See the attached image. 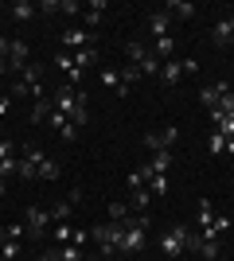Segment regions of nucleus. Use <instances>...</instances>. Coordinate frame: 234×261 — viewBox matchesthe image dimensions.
I'll list each match as a JSON object with an SVG mask.
<instances>
[{"instance_id":"nucleus-10","label":"nucleus","mask_w":234,"mask_h":261,"mask_svg":"<svg viewBox=\"0 0 234 261\" xmlns=\"http://www.w3.org/2000/svg\"><path fill=\"white\" fill-rule=\"evenodd\" d=\"M226 94H230L226 82H215V86H203L199 90V98H203V106H207V109H219V101H223Z\"/></svg>"},{"instance_id":"nucleus-1","label":"nucleus","mask_w":234,"mask_h":261,"mask_svg":"<svg viewBox=\"0 0 234 261\" xmlns=\"http://www.w3.org/2000/svg\"><path fill=\"white\" fill-rule=\"evenodd\" d=\"M121 238H125V222H98V226H90V242H98L101 257L121 253Z\"/></svg>"},{"instance_id":"nucleus-32","label":"nucleus","mask_w":234,"mask_h":261,"mask_svg":"<svg viewBox=\"0 0 234 261\" xmlns=\"http://www.w3.org/2000/svg\"><path fill=\"white\" fill-rule=\"evenodd\" d=\"M98 82H101L106 90H117V86H121V74H117V70H101Z\"/></svg>"},{"instance_id":"nucleus-24","label":"nucleus","mask_w":234,"mask_h":261,"mask_svg":"<svg viewBox=\"0 0 234 261\" xmlns=\"http://www.w3.org/2000/svg\"><path fill=\"white\" fill-rule=\"evenodd\" d=\"M74 66H78V70L98 66V47H82V51H74Z\"/></svg>"},{"instance_id":"nucleus-30","label":"nucleus","mask_w":234,"mask_h":261,"mask_svg":"<svg viewBox=\"0 0 234 261\" xmlns=\"http://www.w3.org/2000/svg\"><path fill=\"white\" fill-rule=\"evenodd\" d=\"M148 168H137V172H129V191H141V187H148Z\"/></svg>"},{"instance_id":"nucleus-7","label":"nucleus","mask_w":234,"mask_h":261,"mask_svg":"<svg viewBox=\"0 0 234 261\" xmlns=\"http://www.w3.org/2000/svg\"><path fill=\"white\" fill-rule=\"evenodd\" d=\"M23 226H28L32 238H39V234L51 226V211H47V207H28V222H23Z\"/></svg>"},{"instance_id":"nucleus-6","label":"nucleus","mask_w":234,"mask_h":261,"mask_svg":"<svg viewBox=\"0 0 234 261\" xmlns=\"http://www.w3.org/2000/svg\"><path fill=\"white\" fill-rule=\"evenodd\" d=\"M176 137H179L176 125H164V129H156V133H145L148 156H152V152H164V148H176Z\"/></svg>"},{"instance_id":"nucleus-51","label":"nucleus","mask_w":234,"mask_h":261,"mask_svg":"<svg viewBox=\"0 0 234 261\" xmlns=\"http://www.w3.org/2000/svg\"><path fill=\"white\" fill-rule=\"evenodd\" d=\"M0 16H4V8H0Z\"/></svg>"},{"instance_id":"nucleus-42","label":"nucleus","mask_w":234,"mask_h":261,"mask_svg":"<svg viewBox=\"0 0 234 261\" xmlns=\"http://www.w3.org/2000/svg\"><path fill=\"white\" fill-rule=\"evenodd\" d=\"M12 156H16V144H12V141H0V160H12Z\"/></svg>"},{"instance_id":"nucleus-52","label":"nucleus","mask_w":234,"mask_h":261,"mask_svg":"<svg viewBox=\"0 0 234 261\" xmlns=\"http://www.w3.org/2000/svg\"><path fill=\"white\" fill-rule=\"evenodd\" d=\"M0 261H4V257H0Z\"/></svg>"},{"instance_id":"nucleus-43","label":"nucleus","mask_w":234,"mask_h":261,"mask_svg":"<svg viewBox=\"0 0 234 261\" xmlns=\"http://www.w3.org/2000/svg\"><path fill=\"white\" fill-rule=\"evenodd\" d=\"M219 109H223V113H234V90H230V94H226L223 101H219Z\"/></svg>"},{"instance_id":"nucleus-23","label":"nucleus","mask_w":234,"mask_h":261,"mask_svg":"<svg viewBox=\"0 0 234 261\" xmlns=\"http://www.w3.org/2000/svg\"><path fill=\"white\" fill-rule=\"evenodd\" d=\"M172 51H176V39H172V35H164V39H156V43H152V55L160 59V63H168Z\"/></svg>"},{"instance_id":"nucleus-34","label":"nucleus","mask_w":234,"mask_h":261,"mask_svg":"<svg viewBox=\"0 0 234 261\" xmlns=\"http://www.w3.org/2000/svg\"><path fill=\"white\" fill-rule=\"evenodd\" d=\"M125 55H129V63L137 66V63H141V59H145L148 51H145V43H125Z\"/></svg>"},{"instance_id":"nucleus-2","label":"nucleus","mask_w":234,"mask_h":261,"mask_svg":"<svg viewBox=\"0 0 234 261\" xmlns=\"http://www.w3.org/2000/svg\"><path fill=\"white\" fill-rule=\"evenodd\" d=\"M148 246V215H133L125 222V238H121V253L125 257H137V253Z\"/></svg>"},{"instance_id":"nucleus-44","label":"nucleus","mask_w":234,"mask_h":261,"mask_svg":"<svg viewBox=\"0 0 234 261\" xmlns=\"http://www.w3.org/2000/svg\"><path fill=\"white\" fill-rule=\"evenodd\" d=\"M8 106H12V98H8V94H4V98H0V117L8 113Z\"/></svg>"},{"instance_id":"nucleus-9","label":"nucleus","mask_w":234,"mask_h":261,"mask_svg":"<svg viewBox=\"0 0 234 261\" xmlns=\"http://www.w3.org/2000/svg\"><path fill=\"white\" fill-rule=\"evenodd\" d=\"M59 39H63V47H67V51H82V47L94 43V35L82 32V28H67V32L59 35Z\"/></svg>"},{"instance_id":"nucleus-38","label":"nucleus","mask_w":234,"mask_h":261,"mask_svg":"<svg viewBox=\"0 0 234 261\" xmlns=\"http://www.w3.org/2000/svg\"><path fill=\"white\" fill-rule=\"evenodd\" d=\"M207 144H211V156L226 152V137H223V133H211V141H207Z\"/></svg>"},{"instance_id":"nucleus-12","label":"nucleus","mask_w":234,"mask_h":261,"mask_svg":"<svg viewBox=\"0 0 234 261\" xmlns=\"http://www.w3.org/2000/svg\"><path fill=\"white\" fill-rule=\"evenodd\" d=\"M28 43H20V39H12V47H8V70H23L28 66Z\"/></svg>"},{"instance_id":"nucleus-11","label":"nucleus","mask_w":234,"mask_h":261,"mask_svg":"<svg viewBox=\"0 0 234 261\" xmlns=\"http://www.w3.org/2000/svg\"><path fill=\"white\" fill-rule=\"evenodd\" d=\"M55 66L63 70V74H67V86H74V90H78V82H82V70L74 66V55H59Z\"/></svg>"},{"instance_id":"nucleus-17","label":"nucleus","mask_w":234,"mask_h":261,"mask_svg":"<svg viewBox=\"0 0 234 261\" xmlns=\"http://www.w3.org/2000/svg\"><path fill=\"white\" fill-rule=\"evenodd\" d=\"M168 28H172V16H168V12H152V16H148V32H152L156 39H164Z\"/></svg>"},{"instance_id":"nucleus-39","label":"nucleus","mask_w":234,"mask_h":261,"mask_svg":"<svg viewBox=\"0 0 234 261\" xmlns=\"http://www.w3.org/2000/svg\"><path fill=\"white\" fill-rule=\"evenodd\" d=\"M211 230H215V234H219V238H223L226 230H230V218H226V215H215V222H211Z\"/></svg>"},{"instance_id":"nucleus-20","label":"nucleus","mask_w":234,"mask_h":261,"mask_svg":"<svg viewBox=\"0 0 234 261\" xmlns=\"http://www.w3.org/2000/svg\"><path fill=\"white\" fill-rule=\"evenodd\" d=\"M160 66H164V63H160V59H156V55L148 51L145 59L137 63V70H141V78H160Z\"/></svg>"},{"instance_id":"nucleus-36","label":"nucleus","mask_w":234,"mask_h":261,"mask_svg":"<svg viewBox=\"0 0 234 261\" xmlns=\"http://www.w3.org/2000/svg\"><path fill=\"white\" fill-rule=\"evenodd\" d=\"M78 12H82L78 0H59V16H78Z\"/></svg>"},{"instance_id":"nucleus-15","label":"nucleus","mask_w":234,"mask_h":261,"mask_svg":"<svg viewBox=\"0 0 234 261\" xmlns=\"http://www.w3.org/2000/svg\"><path fill=\"white\" fill-rule=\"evenodd\" d=\"M184 74H188V70H184V63H176V59H168V63L160 66V82H164V86H176Z\"/></svg>"},{"instance_id":"nucleus-5","label":"nucleus","mask_w":234,"mask_h":261,"mask_svg":"<svg viewBox=\"0 0 234 261\" xmlns=\"http://www.w3.org/2000/svg\"><path fill=\"white\" fill-rule=\"evenodd\" d=\"M51 101H55V109H59V113H67V117H70L74 109H82V106H86V94L63 82V86H55V98H51Z\"/></svg>"},{"instance_id":"nucleus-40","label":"nucleus","mask_w":234,"mask_h":261,"mask_svg":"<svg viewBox=\"0 0 234 261\" xmlns=\"http://www.w3.org/2000/svg\"><path fill=\"white\" fill-rule=\"evenodd\" d=\"M23 234H28V226H23V222H12V226H8V238H12V242H23Z\"/></svg>"},{"instance_id":"nucleus-45","label":"nucleus","mask_w":234,"mask_h":261,"mask_svg":"<svg viewBox=\"0 0 234 261\" xmlns=\"http://www.w3.org/2000/svg\"><path fill=\"white\" fill-rule=\"evenodd\" d=\"M4 242H8V226H0V246H4Z\"/></svg>"},{"instance_id":"nucleus-8","label":"nucleus","mask_w":234,"mask_h":261,"mask_svg":"<svg viewBox=\"0 0 234 261\" xmlns=\"http://www.w3.org/2000/svg\"><path fill=\"white\" fill-rule=\"evenodd\" d=\"M211 43L215 47H234V16H226V20H219L211 28Z\"/></svg>"},{"instance_id":"nucleus-27","label":"nucleus","mask_w":234,"mask_h":261,"mask_svg":"<svg viewBox=\"0 0 234 261\" xmlns=\"http://www.w3.org/2000/svg\"><path fill=\"white\" fill-rule=\"evenodd\" d=\"M51 109H55V101H51V98H39L32 106V121H47V117H51Z\"/></svg>"},{"instance_id":"nucleus-47","label":"nucleus","mask_w":234,"mask_h":261,"mask_svg":"<svg viewBox=\"0 0 234 261\" xmlns=\"http://www.w3.org/2000/svg\"><path fill=\"white\" fill-rule=\"evenodd\" d=\"M4 70H8V59H0V74H4Z\"/></svg>"},{"instance_id":"nucleus-35","label":"nucleus","mask_w":234,"mask_h":261,"mask_svg":"<svg viewBox=\"0 0 234 261\" xmlns=\"http://www.w3.org/2000/svg\"><path fill=\"white\" fill-rule=\"evenodd\" d=\"M0 257H4V261H16V257H20V242H4V246H0Z\"/></svg>"},{"instance_id":"nucleus-28","label":"nucleus","mask_w":234,"mask_h":261,"mask_svg":"<svg viewBox=\"0 0 234 261\" xmlns=\"http://www.w3.org/2000/svg\"><path fill=\"white\" fill-rule=\"evenodd\" d=\"M55 261H82V246H70V242H67V246H59Z\"/></svg>"},{"instance_id":"nucleus-21","label":"nucleus","mask_w":234,"mask_h":261,"mask_svg":"<svg viewBox=\"0 0 234 261\" xmlns=\"http://www.w3.org/2000/svg\"><path fill=\"white\" fill-rule=\"evenodd\" d=\"M35 12H39V4L20 0V4H12V20H16V23H28V20H35Z\"/></svg>"},{"instance_id":"nucleus-16","label":"nucleus","mask_w":234,"mask_h":261,"mask_svg":"<svg viewBox=\"0 0 234 261\" xmlns=\"http://www.w3.org/2000/svg\"><path fill=\"white\" fill-rule=\"evenodd\" d=\"M211 121H215V133H223L226 141L234 137V113H223V109H211Z\"/></svg>"},{"instance_id":"nucleus-37","label":"nucleus","mask_w":234,"mask_h":261,"mask_svg":"<svg viewBox=\"0 0 234 261\" xmlns=\"http://www.w3.org/2000/svg\"><path fill=\"white\" fill-rule=\"evenodd\" d=\"M70 234H74V226H67V222H59V226H55V242H59V246H67Z\"/></svg>"},{"instance_id":"nucleus-31","label":"nucleus","mask_w":234,"mask_h":261,"mask_svg":"<svg viewBox=\"0 0 234 261\" xmlns=\"http://www.w3.org/2000/svg\"><path fill=\"white\" fill-rule=\"evenodd\" d=\"M117 74H121V86H129V90H133V82H141V70H137L133 63H129V66H121Z\"/></svg>"},{"instance_id":"nucleus-22","label":"nucleus","mask_w":234,"mask_h":261,"mask_svg":"<svg viewBox=\"0 0 234 261\" xmlns=\"http://www.w3.org/2000/svg\"><path fill=\"white\" fill-rule=\"evenodd\" d=\"M164 12L172 16V20H191V16H195V4H188V0H184V4H179V0H172Z\"/></svg>"},{"instance_id":"nucleus-46","label":"nucleus","mask_w":234,"mask_h":261,"mask_svg":"<svg viewBox=\"0 0 234 261\" xmlns=\"http://www.w3.org/2000/svg\"><path fill=\"white\" fill-rule=\"evenodd\" d=\"M226 152H230V156H234V137H230V141H226Z\"/></svg>"},{"instance_id":"nucleus-41","label":"nucleus","mask_w":234,"mask_h":261,"mask_svg":"<svg viewBox=\"0 0 234 261\" xmlns=\"http://www.w3.org/2000/svg\"><path fill=\"white\" fill-rule=\"evenodd\" d=\"M86 238H90V230H74V234H70V246H82V250H86Z\"/></svg>"},{"instance_id":"nucleus-19","label":"nucleus","mask_w":234,"mask_h":261,"mask_svg":"<svg viewBox=\"0 0 234 261\" xmlns=\"http://www.w3.org/2000/svg\"><path fill=\"white\" fill-rule=\"evenodd\" d=\"M148 199H152V191H148V187L133 191V195H129V211H133V215H148Z\"/></svg>"},{"instance_id":"nucleus-33","label":"nucleus","mask_w":234,"mask_h":261,"mask_svg":"<svg viewBox=\"0 0 234 261\" xmlns=\"http://www.w3.org/2000/svg\"><path fill=\"white\" fill-rule=\"evenodd\" d=\"M148 191H152V199L164 195L168 191V175H148Z\"/></svg>"},{"instance_id":"nucleus-49","label":"nucleus","mask_w":234,"mask_h":261,"mask_svg":"<svg viewBox=\"0 0 234 261\" xmlns=\"http://www.w3.org/2000/svg\"><path fill=\"white\" fill-rule=\"evenodd\" d=\"M0 195H4V179H0Z\"/></svg>"},{"instance_id":"nucleus-29","label":"nucleus","mask_w":234,"mask_h":261,"mask_svg":"<svg viewBox=\"0 0 234 261\" xmlns=\"http://www.w3.org/2000/svg\"><path fill=\"white\" fill-rule=\"evenodd\" d=\"M59 175H63V168H59V160H51V156H47V160L39 164V179H59Z\"/></svg>"},{"instance_id":"nucleus-4","label":"nucleus","mask_w":234,"mask_h":261,"mask_svg":"<svg viewBox=\"0 0 234 261\" xmlns=\"http://www.w3.org/2000/svg\"><path fill=\"white\" fill-rule=\"evenodd\" d=\"M16 94H28L32 101L47 98V90H43V66H35V63L23 66V78H20V86H16Z\"/></svg>"},{"instance_id":"nucleus-25","label":"nucleus","mask_w":234,"mask_h":261,"mask_svg":"<svg viewBox=\"0 0 234 261\" xmlns=\"http://www.w3.org/2000/svg\"><path fill=\"white\" fill-rule=\"evenodd\" d=\"M101 12H106V0L86 4V12H82V16H86V28H98V23H101Z\"/></svg>"},{"instance_id":"nucleus-14","label":"nucleus","mask_w":234,"mask_h":261,"mask_svg":"<svg viewBox=\"0 0 234 261\" xmlns=\"http://www.w3.org/2000/svg\"><path fill=\"white\" fill-rule=\"evenodd\" d=\"M78 199H82V191H70V195L63 199V203H59L55 211H51V222H67V218H70V211L78 207Z\"/></svg>"},{"instance_id":"nucleus-3","label":"nucleus","mask_w":234,"mask_h":261,"mask_svg":"<svg viewBox=\"0 0 234 261\" xmlns=\"http://www.w3.org/2000/svg\"><path fill=\"white\" fill-rule=\"evenodd\" d=\"M188 238H191V226H172L160 234V257H172L179 261V253H188Z\"/></svg>"},{"instance_id":"nucleus-48","label":"nucleus","mask_w":234,"mask_h":261,"mask_svg":"<svg viewBox=\"0 0 234 261\" xmlns=\"http://www.w3.org/2000/svg\"><path fill=\"white\" fill-rule=\"evenodd\" d=\"M86 261H110V257H101V253H98V257H86Z\"/></svg>"},{"instance_id":"nucleus-50","label":"nucleus","mask_w":234,"mask_h":261,"mask_svg":"<svg viewBox=\"0 0 234 261\" xmlns=\"http://www.w3.org/2000/svg\"><path fill=\"white\" fill-rule=\"evenodd\" d=\"M215 261H226V257H215Z\"/></svg>"},{"instance_id":"nucleus-18","label":"nucleus","mask_w":234,"mask_h":261,"mask_svg":"<svg viewBox=\"0 0 234 261\" xmlns=\"http://www.w3.org/2000/svg\"><path fill=\"white\" fill-rule=\"evenodd\" d=\"M211 222H215L211 199H199V207H195V230H211Z\"/></svg>"},{"instance_id":"nucleus-13","label":"nucleus","mask_w":234,"mask_h":261,"mask_svg":"<svg viewBox=\"0 0 234 261\" xmlns=\"http://www.w3.org/2000/svg\"><path fill=\"white\" fill-rule=\"evenodd\" d=\"M172 160H176V152L172 148H164V152H152V160L145 164L152 175H168V168H172Z\"/></svg>"},{"instance_id":"nucleus-26","label":"nucleus","mask_w":234,"mask_h":261,"mask_svg":"<svg viewBox=\"0 0 234 261\" xmlns=\"http://www.w3.org/2000/svg\"><path fill=\"white\" fill-rule=\"evenodd\" d=\"M129 218H133L129 203H121V199H113V203H110V222H129Z\"/></svg>"}]
</instances>
